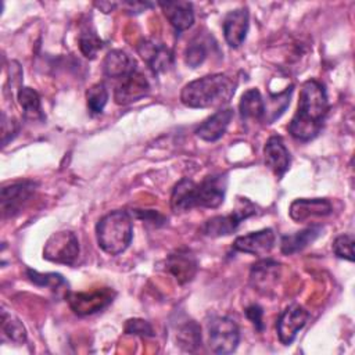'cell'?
Listing matches in <instances>:
<instances>
[{"mask_svg":"<svg viewBox=\"0 0 355 355\" xmlns=\"http://www.w3.org/2000/svg\"><path fill=\"white\" fill-rule=\"evenodd\" d=\"M329 111V98L322 82L309 79L300 90L298 107L288 125L290 135L301 141L318 136Z\"/></svg>","mask_w":355,"mask_h":355,"instance_id":"cell-1","label":"cell"},{"mask_svg":"<svg viewBox=\"0 0 355 355\" xmlns=\"http://www.w3.org/2000/svg\"><path fill=\"white\" fill-rule=\"evenodd\" d=\"M226 173L205 176L200 183L189 178L180 179L171 194V209L176 214L187 212L193 208H218L226 194Z\"/></svg>","mask_w":355,"mask_h":355,"instance_id":"cell-2","label":"cell"},{"mask_svg":"<svg viewBox=\"0 0 355 355\" xmlns=\"http://www.w3.org/2000/svg\"><path fill=\"white\" fill-rule=\"evenodd\" d=\"M236 80L226 73H211L189 82L180 92V101L189 108H209L227 104L234 94Z\"/></svg>","mask_w":355,"mask_h":355,"instance_id":"cell-3","label":"cell"},{"mask_svg":"<svg viewBox=\"0 0 355 355\" xmlns=\"http://www.w3.org/2000/svg\"><path fill=\"white\" fill-rule=\"evenodd\" d=\"M96 237L98 247L110 254L123 252L133 237V222L126 211H111L105 214L96 225Z\"/></svg>","mask_w":355,"mask_h":355,"instance_id":"cell-4","label":"cell"},{"mask_svg":"<svg viewBox=\"0 0 355 355\" xmlns=\"http://www.w3.org/2000/svg\"><path fill=\"white\" fill-rule=\"evenodd\" d=\"M255 214V205L247 198H243L239 201L236 209H233L230 214L218 215L205 220L204 225L200 227V232L208 237L227 236L233 233L244 219Z\"/></svg>","mask_w":355,"mask_h":355,"instance_id":"cell-5","label":"cell"},{"mask_svg":"<svg viewBox=\"0 0 355 355\" xmlns=\"http://www.w3.org/2000/svg\"><path fill=\"white\" fill-rule=\"evenodd\" d=\"M240 341L237 323L229 316L212 318L208 323V343L215 354H232Z\"/></svg>","mask_w":355,"mask_h":355,"instance_id":"cell-6","label":"cell"},{"mask_svg":"<svg viewBox=\"0 0 355 355\" xmlns=\"http://www.w3.org/2000/svg\"><path fill=\"white\" fill-rule=\"evenodd\" d=\"M79 257V240L71 230L53 233L43 248V258L55 263L73 265Z\"/></svg>","mask_w":355,"mask_h":355,"instance_id":"cell-7","label":"cell"},{"mask_svg":"<svg viewBox=\"0 0 355 355\" xmlns=\"http://www.w3.org/2000/svg\"><path fill=\"white\" fill-rule=\"evenodd\" d=\"M115 293L108 288H98L93 291H79V293H69L67 300L72 311L79 316H86L96 313L105 306H108L114 300Z\"/></svg>","mask_w":355,"mask_h":355,"instance_id":"cell-8","label":"cell"},{"mask_svg":"<svg viewBox=\"0 0 355 355\" xmlns=\"http://www.w3.org/2000/svg\"><path fill=\"white\" fill-rule=\"evenodd\" d=\"M36 186L37 184L32 180H22L10 186H4L0 196L3 218L17 215L33 196Z\"/></svg>","mask_w":355,"mask_h":355,"instance_id":"cell-9","label":"cell"},{"mask_svg":"<svg viewBox=\"0 0 355 355\" xmlns=\"http://www.w3.org/2000/svg\"><path fill=\"white\" fill-rule=\"evenodd\" d=\"M309 319V312L301 305H290L287 306L279 316L276 329L277 336L282 344L288 345L294 341L298 331L306 324Z\"/></svg>","mask_w":355,"mask_h":355,"instance_id":"cell-10","label":"cell"},{"mask_svg":"<svg viewBox=\"0 0 355 355\" xmlns=\"http://www.w3.org/2000/svg\"><path fill=\"white\" fill-rule=\"evenodd\" d=\"M150 93V83L147 78L139 72L133 71L130 75L122 79V83L118 85L114 90V100L119 105H128L140 98L146 97Z\"/></svg>","mask_w":355,"mask_h":355,"instance_id":"cell-11","label":"cell"},{"mask_svg":"<svg viewBox=\"0 0 355 355\" xmlns=\"http://www.w3.org/2000/svg\"><path fill=\"white\" fill-rule=\"evenodd\" d=\"M248 26H250V14L245 7L229 11L225 15L222 22L223 36L226 43L233 49L240 47L247 37Z\"/></svg>","mask_w":355,"mask_h":355,"instance_id":"cell-12","label":"cell"},{"mask_svg":"<svg viewBox=\"0 0 355 355\" xmlns=\"http://www.w3.org/2000/svg\"><path fill=\"white\" fill-rule=\"evenodd\" d=\"M276 244V234L270 227L261 229L258 232H251L244 236H239L233 248L240 252L251 254V255H266Z\"/></svg>","mask_w":355,"mask_h":355,"instance_id":"cell-13","label":"cell"},{"mask_svg":"<svg viewBox=\"0 0 355 355\" xmlns=\"http://www.w3.org/2000/svg\"><path fill=\"white\" fill-rule=\"evenodd\" d=\"M137 51L154 73L165 72L173 64L172 50L162 43H155L153 40H143L141 43L137 44Z\"/></svg>","mask_w":355,"mask_h":355,"instance_id":"cell-14","label":"cell"},{"mask_svg":"<svg viewBox=\"0 0 355 355\" xmlns=\"http://www.w3.org/2000/svg\"><path fill=\"white\" fill-rule=\"evenodd\" d=\"M280 276V263L273 259H261L252 265L250 272V283L254 290L269 294Z\"/></svg>","mask_w":355,"mask_h":355,"instance_id":"cell-15","label":"cell"},{"mask_svg":"<svg viewBox=\"0 0 355 355\" xmlns=\"http://www.w3.org/2000/svg\"><path fill=\"white\" fill-rule=\"evenodd\" d=\"M263 155L266 166L275 173L277 179H280L288 171L291 157L280 136H272L268 139L263 148Z\"/></svg>","mask_w":355,"mask_h":355,"instance_id":"cell-16","label":"cell"},{"mask_svg":"<svg viewBox=\"0 0 355 355\" xmlns=\"http://www.w3.org/2000/svg\"><path fill=\"white\" fill-rule=\"evenodd\" d=\"M331 211V202L326 198H297L291 202L288 214L293 220L305 222L312 218L327 216Z\"/></svg>","mask_w":355,"mask_h":355,"instance_id":"cell-17","label":"cell"},{"mask_svg":"<svg viewBox=\"0 0 355 355\" xmlns=\"http://www.w3.org/2000/svg\"><path fill=\"white\" fill-rule=\"evenodd\" d=\"M166 269L180 284H184L194 277L197 272V259L191 251L180 248L168 257Z\"/></svg>","mask_w":355,"mask_h":355,"instance_id":"cell-18","label":"cell"},{"mask_svg":"<svg viewBox=\"0 0 355 355\" xmlns=\"http://www.w3.org/2000/svg\"><path fill=\"white\" fill-rule=\"evenodd\" d=\"M232 119H233V110L220 108L215 114H212L209 118H207L196 129L194 133L197 137H200L204 141H216L225 135Z\"/></svg>","mask_w":355,"mask_h":355,"instance_id":"cell-19","label":"cell"},{"mask_svg":"<svg viewBox=\"0 0 355 355\" xmlns=\"http://www.w3.org/2000/svg\"><path fill=\"white\" fill-rule=\"evenodd\" d=\"M159 7L178 33L184 32L194 22L193 4L189 1H162L159 3Z\"/></svg>","mask_w":355,"mask_h":355,"instance_id":"cell-20","label":"cell"},{"mask_svg":"<svg viewBox=\"0 0 355 355\" xmlns=\"http://www.w3.org/2000/svg\"><path fill=\"white\" fill-rule=\"evenodd\" d=\"M136 71V61L122 50H111L103 61V72L112 79H123Z\"/></svg>","mask_w":355,"mask_h":355,"instance_id":"cell-21","label":"cell"},{"mask_svg":"<svg viewBox=\"0 0 355 355\" xmlns=\"http://www.w3.org/2000/svg\"><path fill=\"white\" fill-rule=\"evenodd\" d=\"M322 230L323 229L320 225H312L300 232L283 236L280 241L282 252L286 255H291L298 251H302L322 234Z\"/></svg>","mask_w":355,"mask_h":355,"instance_id":"cell-22","label":"cell"},{"mask_svg":"<svg viewBox=\"0 0 355 355\" xmlns=\"http://www.w3.org/2000/svg\"><path fill=\"white\" fill-rule=\"evenodd\" d=\"M239 111L243 121H251V122H259L263 121L265 116V100L262 98L258 89H248L243 93L240 103H239Z\"/></svg>","mask_w":355,"mask_h":355,"instance_id":"cell-23","label":"cell"},{"mask_svg":"<svg viewBox=\"0 0 355 355\" xmlns=\"http://www.w3.org/2000/svg\"><path fill=\"white\" fill-rule=\"evenodd\" d=\"M17 98L19 105L22 107L24 116L32 121L44 119V114L42 110V101L39 93L32 87H19L17 93Z\"/></svg>","mask_w":355,"mask_h":355,"instance_id":"cell-24","label":"cell"},{"mask_svg":"<svg viewBox=\"0 0 355 355\" xmlns=\"http://www.w3.org/2000/svg\"><path fill=\"white\" fill-rule=\"evenodd\" d=\"M1 336L3 340H8L12 344L21 345L26 341V329L22 322L10 313L8 311H1Z\"/></svg>","mask_w":355,"mask_h":355,"instance_id":"cell-25","label":"cell"},{"mask_svg":"<svg viewBox=\"0 0 355 355\" xmlns=\"http://www.w3.org/2000/svg\"><path fill=\"white\" fill-rule=\"evenodd\" d=\"M293 94V86L287 87L286 90L277 93V94H269L268 101H265V116L263 121L266 123H272L276 121L288 107L290 98Z\"/></svg>","mask_w":355,"mask_h":355,"instance_id":"cell-26","label":"cell"},{"mask_svg":"<svg viewBox=\"0 0 355 355\" xmlns=\"http://www.w3.org/2000/svg\"><path fill=\"white\" fill-rule=\"evenodd\" d=\"M79 50L86 58H96L98 51L103 49V40L98 37L94 29L92 28H85L82 29L79 39H78Z\"/></svg>","mask_w":355,"mask_h":355,"instance_id":"cell-27","label":"cell"},{"mask_svg":"<svg viewBox=\"0 0 355 355\" xmlns=\"http://www.w3.org/2000/svg\"><path fill=\"white\" fill-rule=\"evenodd\" d=\"M87 108L93 115L101 114L108 101V90L103 82H97L92 85L86 92Z\"/></svg>","mask_w":355,"mask_h":355,"instance_id":"cell-28","label":"cell"},{"mask_svg":"<svg viewBox=\"0 0 355 355\" xmlns=\"http://www.w3.org/2000/svg\"><path fill=\"white\" fill-rule=\"evenodd\" d=\"M26 276L35 284L42 287H49L51 290H58L61 286H67V282L58 273H39L36 270L28 269Z\"/></svg>","mask_w":355,"mask_h":355,"instance_id":"cell-29","label":"cell"},{"mask_svg":"<svg viewBox=\"0 0 355 355\" xmlns=\"http://www.w3.org/2000/svg\"><path fill=\"white\" fill-rule=\"evenodd\" d=\"M207 58V47L200 40H193L184 50V61L189 67L197 68Z\"/></svg>","mask_w":355,"mask_h":355,"instance_id":"cell-30","label":"cell"},{"mask_svg":"<svg viewBox=\"0 0 355 355\" xmlns=\"http://www.w3.org/2000/svg\"><path fill=\"white\" fill-rule=\"evenodd\" d=\"M333 252L343 259L349 262L354 261V236L352 234H340L333 241Z\"/></svg>","mask_w":355,"mask_h":355,"instance_id":"cell-31","label":"cell"},{"mask_svg":"<svg viewBox=\"0 0 355 355\" xmlns=\"http://www.w3.org/2000/svg\"><path fill=\"white\" fill-rule=\"evenodd\" d=\"M179 340L182 341V344L187 345V349L190 345H197L201 340L198 324L193 320L184 323L179 330Z\"/></svg>","mask_w":355,"mask_h":355,"instance_id":"cell-32","label":"cell"},{"mask_svg":"<svg viewBox=\"0 0 355 355\" xmlns=\"http://www.w3.org/2000/svg\"><path fill=\"white\" fill-rule=\"evenodd\" d=\"M125 331L128 334H137V336H144V337L154 336V330H153L151 324L143 319H129L125 324Z\"/></svg>","mask_w":355,"mask_h":355,"instance_id":"cell-33","label":"cell"},{"mask_svg":"<svg viewBox=\"0 0 355 355\" xmlns=\"http://www.w3.org/2000/svg\"><path fill=\"white\" fill-rule=\"evenodd\" d=\"M245 316L252 322V324L261 331L263 329V322H262V316H263V311L259 305H250L245 309Z\"/></svg>","mask_w":355,"mask_h":355,"instance_id":"cell-34","label":"cell"},{"mask_svg":"<svg viewBox=\"0 0 355 355\" xmlns=\"http://www.w3.org/2000/svg\"><path fill=\"white\" fill-rule=\"evenodd\" d=\"M94 6L98 7L100 10H103V12H110V11H112V10L118 6V3H112V1H100V3H94Z\"/></svg>","mask_w":355,"mask_h":355,"instance_id":"cell-35","label":"cell"}]
</instances>
